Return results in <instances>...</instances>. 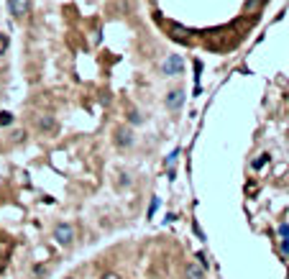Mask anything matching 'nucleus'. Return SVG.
<instances>
[{"label":"nucleus","mask_w":289,"mask_h":279,"mask_svg":"<svg viewBox=\"0 0 289 279\" xmlns=\"http://www.w3.org/2000/svg\"><path fill=\"white\" fill-rule=\"evenodd\" d=\"M131 141H133V139H131V131H128V128H120L118 134H115V143H118V146H131Z\"/></svg>","instance_id":"obj_6"},{"label":"nucleus","mask_w":289,"mask_h":279,"mask_svg":"<svg viewBox=\"0 0 289 279\" xmlns=\"http://www.w3.org/2000/svg\"><path fill=\"white\" fill-rule=\"evenodd\" d=\"M182 102H185V93H182V90H172L169 97H166V105H169L172 110H179Z\"/></svg>","instance_id":"obj_5"},{"label":"nucleus","mask_w":289,"mask_h":279,"mask_svg":"<svg viewBox=\"0 0 289 279\" xmlns=\"http://www.w3.org/2000/svg\"><path fill=\"white\" fill-rule=\"evenodd\" d=\"M39 128L49 131V128H54V121H51V118H41V121H39Z\"/></svg>","instance_id":"obj_9"},{"label":"nucleus","mask_w":289,"mask_h":279,"mask_svg":"<svg viewBox=\"0 0 289 279\" xmlns=\"http://www.w3.org/2000/svg\"><path fill=\"white\" fill-rule=\"evenodd\" d=\"M8 8L16 18H23L28 13V8H31V0H8Z\"/></svg>","instance_id":"obj_3"},{"label":"nucleus","mask_w":289,"mask_h":279,"mask_svg":"<svg viewBox=\"0 0 289 279\" xmlns=\"http://www.w3.org/2000/svg\"><path fill=\"white\" fill-rule=\"evenodd\" d=\"M282 251H284V254H289V241H287V238L282 241Z\"/></svg>","instance_id":"obj_15"},{"label":"nucleus","mask_w":289,"mask_h":279,"mask_svg":"<svg viewBox=\"0 0 289 279\" xmlns=\"http://www.w3.org/2000/svg\"><path fill=\"white\" fill-rule=\"evenodd\" d=\"M182 64H185V62H182V56L179 54H172L169 56V59H166L164 62V75H169V77H174V75H179V72H182Z\"/></svg>","instance_id":"obj_2"},{"label":"nucleus","mask_w":289,"mask_h":279,"mask_svg":"<svg viewBox=\"0 0 289 279\" xmlns=\"http://www.w3.org/2000/svg\"><path fill=\"white\" fill-rule=\"evenodd\" d=\"M187 279H205V272L200 269V267H194V264H192V267H187Z\"/></svg>","instance_id":"obj_7"},{"label":"nucleus","mask_w":289,"mask_h":279,"mask_svg":"<svg viewBox=\"0 0 289 279\" xmlns=\"http://www.w3.org/2000/svg\"><path fill=\"white\" fill-rule=\"evenodd\" d=\"M279 236L282 238H289V223H282L279 226Z\"/></svg>","instance_id":"obj_11"},{"label":"nucleus","mask_w":289,"mask_h":279,"mask_svg":"<svg viewBox=\"0 0 289 279\" xmlns=\"http://www.w3.org/2000/svg\"><path fill=\"white\" fill-rule=\"evenodd\" d=\"M5 49H8V36L0 34V54H5Z\"/></svg>","instance_id":"obj_10"},{"label":"nucleus","mask_w":289,"mask_h":279,"mask_svg":"<svg viewBox=\"0 0 289 279\" xmlns=\"http://www.w3.org/2000/svg\"><path fill=\"white\" fill-rule=\"evenodd\" d=\"M169 34H172V39L174 41H182V44H190V34L192 31H187V28L185 26H179V23H169Z\"/></svg>","instance_id":"obj_4"},{"label":"nucleus","mask_w":289,"mask_h":279,"mask_svg":"<svg viewBox=\"0 0 289 279\" xmlns=\"http://www.w3.org/2000/svg\"><path fill=\"white\" fill-rule=\"evenodd\" d=\"M269 164V154H261L258 159H253V169H261V167H266Z\"/></svg>","instance_id":"obj_8"},{"label":"nucleus","mask_w":289,"mask_h":279,"mask_svg":"<svg viewBox=\"0 0 289 279\" xmlns=\"http://www.w3.org/2000/svg\"><path fill=\"white\" fill-rule=\"evenodd\" d=\"M177 156H179V149H174V151H172V156L166 159V164H174V161H177Z\"/></svg>","instance_id":"obj_13"},{"label":"nucleus","mask_w":289,"mask_h":279,"mask_svg":"<svg viewBox=\"0 0 289 279\" xmlns=\"http://www.w3.org/2000/svg\"><path fill=\"white\" fill-rule=\"evenodd\" d=\"M10 121H13V115H10V113H3V115H0V123H3V126H8Z\"/></svg>","instance_id":"obj_12"},{"label":"nucleus","mask_w":289,"mask_h":279,"mask_svg":"<svg viewBox=\"0 0 289 279\" xmlns=\"http://www.w3.org/2000/svg\"><path fill=\"white\" fill-rule=\"evenodd\" d=\"M54 238L62 243V246H67V243H72V238H74V228L72 226H67V223H59L56 228H54Z\"/></svg>","instance_id":"obj_1"},{"label":"nucleus","mask_w":289,"mask_h":279,"mask_svg":"<svg viewBox=\"0 0 289 279\" xmlns=\"http://www.w3.org/2000/svg\"><path fill=\"white\" fill-rule=\"evenodd\" d=\"M102 279H118V274H105Z\"/></svg>","instance_id":"obj_16"},{"label":"nucleus","mask_w":289,"mask_h":279,"mask_svg":"<svg viewBox=\"0 0 289 279\" xmlns=\"http://www.w3.org/2000/svg\"><path fill=\"white\" fill-rule=\"evenodd\" d=\"M156 205H159V200H151V208H148V218L154 215V210H156Z\"/></svg>","instance_id":"obj_14"}]
</instances>
